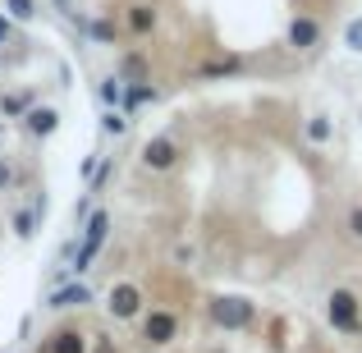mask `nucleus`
<instances>
[{
	"label": "nucleus",
	"mask_w": 362,
	"mask_h": 353,
	"mask_svg": "<svg viewBox=\"0 0 362 353\" xmlns=\"http://www.w3.org/2000/svg\"><path fill=\"white\" fill-rule=\"evenodd\" d=\"M326 321L339 335H362V299L354 289H330L326 294Z\"/></svg>",
	"instance_id": "f257e3e1"
},
{
	"label": "nucleus",
	"mask_w": 362,
	"mask_h": 353,
	"mask_svg": "<svg viewBox=\"0 0 362 353\" xmlns=\"http://www.w3.org/2000/svg\"><path fill=\"white\" fill-rule=\"evenodd\" d=\"M9 184V166H5V161H0V188H5Z\"/></svg>",
	"instance_id": "b1692460"
},
{
	"label": "nucleus",
	"mask_w": 362,
	"mask_h": 353,
	"mask_svg": "<svg viewBox=\"0 0 362 353\" xmlns=\"http://www.w3.org/2000/svg\"><path fill=\"white\" fill-rule=\"evenodd\" d=\"M101 133H110V138L129 133V115H124V110H106V115H101Z\"/></svg>",
	"instance_id": "f3484780"
},
{
	"label": "nucleus",
	"mask_w": 362,
	"mask_h": 353,
	"mask_svg": "<svg viewBox=\"0 0 362 353\" xmlns=\"http://www.w3.org/2000/svg\"><path fill=\"white\" fill-rule=\"evenodd\" d=\"M5 42H14V18L0 14V46H5Z\"/></svg>",
	"instance_id": "4be33fe9"
},
{
	"label": "nucleus",
	"mask_w": 362,
	"mask_h": 353,
	"mask_svg": "<svg viewBox=\"0 0 362 353\" xmlns=\"http://www.w3.org/2000/svg\"><path fill=\"white\" fill-rule=\"evenodd\" d=\"M175 335H179V317H175V312L156 308V312L142 317V340H147V345L165 349V345H175Z\"/></svg>",
	"instance_id": "39448f33"
},
{
	"label": "nucleus",
	"mask_w": 362,
	"mask_h": 353,
	"mask_svg": "<svg viewBox=\"0 0 362 353\" xmlns=\"http://www.w3.org/2000/svg\"><path fill=\"white\" fill-rule=\"evenodd\" d=\"M106 234H110V216L92 212L88 221H83V243H78V262H74V271H88L92 257L101 253V243H106Z\"/></svg>",
	"instance_id": "7ed1b4c3"
},
{
	"label": "nucleus",
	"mask_w": 362,
	"mask_h": 353,
	"mask_svg": "<svg viewBox=\"0 0 362 353\" xmlns=\"http://www.w3.org/2000/svg\"><path fill=\"white\" fill-rule=\"evenodd\" d=\"M239 69H243V60H234V55H230V60H211V64H202L197 74H202V79H225V74H239Z\"/></svg>",
	"instance_id": "dca6fc26"
},
{
	"label": "nucleus",
	"mask_w": 362,
	"mask_h": 353,
	"mask_svg": "<svg viewBox=\"0 0 362 353\" xmlns=\"http://www.w3.org/2000/svg\"><path fill=\"white\" fill-rule=\"evenodd\" d=\"M0 110H5V115H18V110H28V97H5Z\"/></svg>",
	"instance_id": "412c9836"
},
{
	"label": "nucleus",
	"mask_w": 362,
	"mask_h": 353,
	"mask_svg": "<svg viewBox=\"0 0 362 353\" xmlns=\"http://www.w3.org/2000/svg\"><path fill=\"white\" fill-rule=\"evenodd\" d=\"M142 166L156 170V175L175 170L179 166V142L175 138H147V147H142Z\"/></svg>",
	"instance_id": "0eeeda50"
},
{
	"label": "nucleus",
	"mask_w": 362,
	"mask_h": 353,
	"mask_svg": "<svg viewBox=\"0 0 362 353\" xmlns=\"http://www.w3.org/2000/svg\"><path fill=\"white\" fill-rule=\"evenodd\" d=\"M83 28H88V33L97 37V42H115V28H110L106 18H97V23H83Z\"/></svg>",
	"instance_id": "aec40b11"
},
{
	"label": "nucleus",
	"mask_w": 362,
	"mask_h": 353,
	"mask_svg": "<svg viewBox=\"0 0 362 353\" xmlns=\"http://www.w3.org/2000/svg\"><path fill=\"white\" fill-rule=\"evenodd\" d=\"M344 230H349V234H354L358 243H362V202H358V207H349V216H344Z\"/></svg>",
	"instance_id": "a211bd4d"
},
{
	"label": "nucleus",
	"mask_w": 362,
	"mask_h": 353,
	"mask_svg": "<svg viewBox=\"0 0 362 353\" xmlns=\"http://www.w3.org/2000/svg\"><path fill=\"white\" fill-rule=\"evenodd\" d=\"M106 308H110V317H115V321H133L142 312V289L133 280H119L115 289H110V303H106Z\"/></svg>",
	"instance_id": "423d86ee"
},
{
	"label": "nucleus",
	"mask_w": 362,
	"mask_h": 353,
	"mask_svg": "<svg viewBox=\"0 0 362 353\" xmlns=\"http://www.w3.org/2000/svg\"><path fill=\"white\" fill-rule=\"evenodd\" d=\"M5 18H14V23H33L37 5H33V0H5Z\"/></svg>",
	"instance_id": "2eb2a0df"
},
{
	"label": "nucleus",
	"mask_w": 362,
	"mask_h": 353,
	"mask_svg": "<svg viewBox=\"0 0 362 353\" xmlns=\"http://www.w3.org/2000/svg\"><path fill=\"white\" fill-rule=\"evenodd\" d=\"M14 230H18V234H33V216L18 212V216H14Z\"/></svg>",
	"instance_id": "5701e85b"
},
{
	"label": "nucleus",
	"mask_w": 362,
	"mask_h": 353,
	"mask_svg": "<svg viewBox=\"0 0 362 353\" xmlns=\"http://www.w3.org/2000/svg\"><path fill=\"white\" fill-rule=\"evenodd\" d=\"M284 37H289L293 51L312 55V51H321V42H326V28H321L312 14H293V18H289V33H284Z\"/></svg>",
	"instance_id": "20e7f679"
},
{
	"label": "nucleus",
	"mask_w": 362,
	"mask_h": 353,
	"mask_svg": "<svg viewBox=\"0 0 362 353\" xmlns=\"http://www.w3.org/2000/svg\"><path fill=\"white\" fill-rule=\"evenodd\" d=\"M303 133H308V142H330V133H335V124H330V115H312L308 124H303Z\"/></svg>",
	"instance_id": "ddd939ff"
},
{
	"label": "nucleus",
	"mask_w": 362,
	"mask_h": 353,
	"mask_svg": "<svg viewBox=\"0 0 362 353\" xmlns=\"http://www.w3.org/2000/svg\"><path fill=\"white\" fill-rule=\"evenodd\" d=\"M119 79L147 83V60H142V55H124V60H119Z\"/></svg>",
	"instance_id": "4468645a"
},
{
	"label": "nucleus",
	"mask_w": 362,
	"mask_h": 353,
	"mask_svg": "<svg viewBox=\"0 0 362 353\" xmlns=\"http://www.w3.org/2000/svg\"><path fill=\"white\" fill-rule=\"evenodd\" d=\"M42 353H88V335H78V330H55Z\"/></svg>",
	"instance_id": "9d476101"
},
{
	"label": "nucleus",
	"mask_w": 362,
	"mask_h": 353,
	"mask_svg": "<svg viewBox=\"0 0 362 353\" xmlns=\"http://www.w3.org/2000/svg\"><path fill=\"white\" fill-rule=\"evenodd\" d=\"M344 42H349V51H358V55H362V18H354V23L344 28Z\"/></svg>",
	"instance_id": "6ab92c4d"
},
{
	"label": "nucleus",
	"mask_w": 362,
	"mask_h": 353,
	"mask_svg": "<svg viewBox=\"0 0 362 353\" xmlns=\"http://www.w3.org/2000/svg\"><path fill=\"white\" fill-rule=\"evenodd\" d=\"M124 23H129L133 37H151V28H156V9H151L147 0H133V5L124 9Z\"/></svg>",
	"instance_id": "1a4fd4ad"
},
{
	"label": "nucleus",
	"mask_w": 362,
	"mask_h": 353,
	"mask_svg": "<svg viewBox=\"0 0 362 353\" xmlns=\"http://www.w3.org/2000/svg\"><path fill=\"white\" fill-rule=\"evenodd\" d=\"M23 124H28V133H37V138H51L55 124H60V115H55L51 106H37V110H28V115H23Z\"/></svg>",
	"instance_id": "9b49d317"
},
{
	"label": "nucleus",
	"mask_w": 362,
	"mask_h": 353,
	"mask_svg": "<svg viewBox=\"0 0 362 353\" xmlns=\"http://www.w3.org/2000/svg\"><path fill=\"white\" fill-rule=\"evenodd\" d=\"M206 312H211V326H221V330H247L257 321V308L247 299H234V294L230 299H211Z\"/></svg>",
	"instance_id": "f03ea898"
},
{
	"label": "nucleus",
	"mask_w": 362,
	"mask_h": 353,
	"mask_svg": "<svg viewBox=\"0 0 362 353\" xmlns=\"http://www.w3.org/2000/svg\"><path fill=\"white\" fill-rule=\"evenodd\" d=\"M83 303H92V289H88L83 280H74V284H64V289H55L51 299H46V308L69 312V308H83Z\"/></svg>",
	"instance_id": "6e6552de"
},
{
	"label": "nucleus",
	"mask_w": 362,
	"mask_h": 353,
	"mask_svg": "<svg viewBox=\"0 0 362 353\" xmlns=\"http://www.w3.org/2000/svg\"><path fill=\"white\" fill-rule=\"evenodd\" d=\"M55 5H69V0H55Z\"/></svg>",
	"instance_id": "393cba45"
},
{
	"label": "nucleus",
	"mask_w": 362,
	"mask_h": 353,
	"mask_svg": "<svg viewBox=\"0 0 362 353\" xmlns=\"http://www.w3.org/2000/svg\"><path fill=\"white\" fill-rule=\"evenodd\" d=\"M101 101H106V110H124V79L119 74H110V79H101Z\"/></svg>",
	"instance_id": "f8f14e48"
}]
</instances>
